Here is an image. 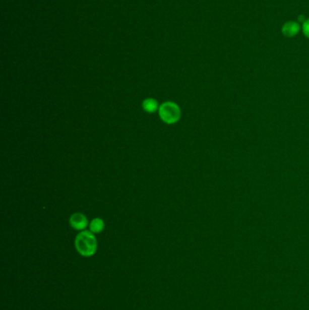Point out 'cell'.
<instances>
[{
	"mask_svg": "<svg viewBox=\"0 0 309 310\" xmlns=\"http://www.w3.org/2000/svg\"><path fill=\"white\" fill-rule=\"evenodd\" d=\"M75 245L77 252L81 256L89 257L94 256L97 252V239L95 238L94 234L88 230H83L78 234L75 240Z\"/></svg>",
	"mask_w": 309,
	"mask_h": 310,
	"instance_id": "obj_1",
	"label": "cell"
},
{
	"mask_svg": "<svg viewBox=\"0 0 309 310\" xmlns=\"http://www.w3.org/2000/svg\"><path fill=\"white\" fill-rule=\"evenodd\" d=\"M158 112L161 121H164L167 125L176 123L181 116V111L179 105L171 101L161 103Z\"/></svg>",
	"mask_w": 309,
	"mask_h": 310,
	"instance_id": "obj_2",
	"label": "cell"
},
{
	"mask_svg": "<svg viewBox=\"0 0 309 310\" xmlns=\"http://www.w3.org/2000/svg\"><path fill=\"white\" fill-rule=\"evenodd\" d=\"M302 30V27L300 26L299 22L297 21H287V22L283 24L281 27V33L283 36L288 38H292L297 36Z\"/></svg>",
	"mask_w": 309,
	"mask_h": 310,
	"instance_id": "obj_3",
	"label": "cell"
},
{
	"mask_svg": "<svg viewBox=\"0 0 309 310\" xmlns=\"http://www.w3.org/2000/svg\"><path fill=\"white\" fill-rule=\"evenodd\" d=\"M69 222H70V225H71L73 229L80 230V231L85 230V229L88 226L87 217L85 214L80 213V212H77V213L72 214L70 219H69Z\"/></svg>",
	"mask_w": 309,
	"mask_h": 310,
	"instance_id": "obj_4",
	"label": "cell"
},
{
	"mask_svg": "<svg viewBox=\"0 0 309 310\" xmlns=\"http://www.w3.org/2000/svg\"><path fill=\"white\" fill-rule=\"evenodd\" d=\"M104 221L101 218H94L89 224L90 231L94 234L101 233L104 229Z\"/></svg>",
	"mask_w": 309,
	"mask_h": 310,
	"instance_id": "obj_5",
	"label": "cell"
},
{
	"mask_svg": "<svg viewBox=\"0 0 309 310\" xmlns=\"http://www.w3.org/2000/svg\"><path fill=\"white\" fill-rule=\"evenodd\" d=\"M159 103L153 98H147L143 102V109L148 113H153L159 110Z\"/></svg>",
	"mask_w": 309,
	"mask_h": 310,
	"instance_id": "obj_6",
	"label": "cell"
},
{
	"mask_svg": "<svg viewBox=\"0 0 309 310\" xmlns=\"http://www.w3.org/2000/svg\"><path fill=\"white\" fill-rule=\"evenodd\" d=\"M302 32L304 36L309 39V18H306L305 21L302 23Z\"/></svg>",
	"mask_w": 309,
	"mask_h": 310,
	"instance_id": "obj_7",
	"label": "cell"
}]
</instances>
